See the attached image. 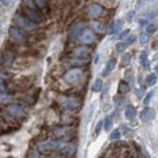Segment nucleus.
I'll use <instances>...</instances> for the list:
<instances>
[{
  "label": "nucleus",
  "instance_id": "nucleus-1",
  "mask_svg": "<svg viewBox=\"0 0 158 158\" xmlns=\"http://www.w3.org/2000/svg\"><path fill=\"white\" fill-rule=\"evenodd\" d=\"M13 23L16 24V27L20 29H25V31H31L34 28V23L31 21L27 16H20V15H15L13 16Z\"/></svg>",
  "mask_w": 158,
  "mask_h": 158
},
{
  "label": "nucleus",
  "instance_id": "nucleus-2",
  "mask_svg": "<svg viewBox=\"0 0 158 158\" xmlns=\"http://www.w3.org/2000/svg\"><path fill=\"white\" fill-rule=\"evenodd\" d=\"M9 37L15 44H23L25 42V33H24L19 27H11L9 28Z\"/></svg>",
  "mask_w": 158,
  "mask_h": 158
},
{
  "label": "nucleus",
  "instance_id": "nucleus-3",
  "mask_svg": "<svg viewBox=\"0 0 158 158\" xmlns=\"http://www.w3.org/2000/svg\"><path fill=\"white\" fill-rule=\"evenodd\" d=\"M82 77V71L79 70V69H74V70H70L65 74V81L67 83H70V85H74V83H77L79 81V78Z\"/></svg>",
  "mask_w": 158,
  "mask_h": 158
},
{
  "label": "nucleus",
  "instance_id": "nucleus-4",
  "mask_svg": "<svg viewBox=\"0 0 158 158\" xmlns=\"http://www.w3.org/2000/svg\"><path fill=\"white\" fill-rule=\"evenodd\" d=\"M63 146L62 141H45L40 144V149L41 150H58Z\"/></svg>",
  "mask_w": 158,
  "mask_h": 158
},
{
  "label": "nucleus",
  "instance_id": "nucleus-5",
  "mask_svg": "<svg viewBox=\"0 0 158 158\" xmlns=\"http://www.w3.org/2000/svg\"><path fill=\"white\" fill-rule=\"evenodd\" d=\"M83 31H85L83 24L82 23H77V24H74V25L70 28V31H69V36H70L71 38H78L82 34Z\"/></svg>",
  "mask_w": 158,
  "mask_h": 158
},
{
  "label": "nucleus",
  "instance_id": "nucleus-6",
  "mask_svg": "<svg viewBox=\"0 0 158 158\" xmlns=\"http://www.w3.org/2000/svg\"><path fill=\"white\" fill-rule=\"evenodd\" d=\"M156 4H158V0H138L137 9H144V11H146L148 8L153 9V6L156 7Z\"/></svg>",
  "mask_w": 158,
  "mask_h": 158
},
{
  "label": "nucleus",
  "instance_id": "nucleus-7",
  "mask_svg": "<svg viewBox=\"0 0 158 158\" xmlns=\"http://www.w3.org/2000/svg\"><path fill=\"white\" fill-rule=\"evenodd\" d=\"M8 112H9V115H12L13 117H16V118H19V117H21V116H24V110L20 106H17V104H12V106H9L8 107Z\"/></svg>",
  "mask_w": 158,
  "mask_h": 158
},
{
  "label": "nucleus",
  "instance_id": "nucleus-8",
  "mask_svg": "<svg viewBox=\"0 0 158 158\" xmlns=\"http://www.w3.org/2000/svg\"><path fill=\"white\" fill-rule=\"evenodd\" d=\"M78 38H79V41H81L82 44H90V42L94 41V34H92L91 31H86V29H85Z\"/></svg>",
  "mask_w": 158,
  "mask_h": 158
},
{
  "label": "nucleus",
  "instance_id": "nucleus-9",
  "mask_svg": "<svg viewBox=\"0 0 158 158\" xmlns=\"http://www.w3.org/2000/svg\"><path fill=\"white\" fill-rule=\"evenodd\" d=\"M24 11H25L27 17L31 20V21H33V23H38L40 20H41L40 15H38L36 11H34V9H32V8H24Z\"/></svg>",
  "mask_w": 158,
  "mask_h": 158
},
{
  "label": "nucleus",
  "instance_id": "nucleus-10",
  "mask_svg": "<svg viewBox=\"0 0 158 158\" xmlns=\"http://www.w3.org/2000/svg\"><path fill=\"white\" fill-rule=\"evenodd\" d=\"M102 7L99 6V4H94V6H91V8H90V11H88V13L91 15V16H94V17H98V16H100L102 15Z\"/></svg>",
  "mask_w": 158,
  "mask_h": 158
},
{
  "label": "nucleus",
  "instance_id": "nucleus-11",
  "mask_svg": "<svg viewBox=\"0 0 158 158\" xmlns=\"http://www.w3.org/2000/svg\"><path fill=\"white\" fill-rule=\"evenodd\" d=\"M153 117H154V112H153V110H144L141 113V120H144V121H149Z\"/></svg>",
  "mask_w": 158,
  "mask_h": 158
},
{
  "label": "nucleus",
  "instance_id": "nucleus-12",
  "mask_svg": "<svg viewBox=\"0 0 158 158\" xmlns=\"http://www.w3.org/2000/svg\"><path fill=\"white\" fill-rule=\"evenodd\" d=\"M136 115H137L136 108L133 107V106H128L127 110H125V116H127V118H129V120H131V118H135Z\"/></svg>",
  "mask_w": 158,
  "mask_h": 158
},
{
  "label": "nucleus",
  "instance_id": "nucleus-13",
  "mask_svg": "<svg viewBox=\"0 0 158 158\" xmlns=\"http://www.w3.org/2000/svg\"><path fill=\"white\" fill-rule=\"evenodd\" d=\"M121 25H123V23L120 21V20H115L112 24H111V28H110V33L111 34H115L118 29L121 28Z\"/></svg>",
  "mask_w": 158,
  "mask_h": 158
},
{
  "label": "nucleus",
  "instance_id": "nucleus-14",
  "mask_svg": "<svg viewBox=\"0 0 158 158\" xmlns=\"http://www.w3.org/2000/svg\"><path fill=\"white\" fill-rule=\"evenodd\" d=\"M115 65H116V61H115V59H111V61L107 63V66H106V70L103 71V75H104V77H107L108 74H110V73L113 70V69H115Z\"/></svg>",
  "mask_w": 158,
  "mask_h": 158
},
{
  "label": "nucleus",
  "instance_id": "nucleus-15",
  "mask_svg": "<svg viewBox=\"0 0 158 158\" xmlns=\"http://www.w3.org/2000/svg\"><path fill=\"white\" fill-rule=\"evenodd\" d=\"M74 54H75L77 57H79V58H87L88 50H87V49H85V48H82V49H75Z\"/></svg>",
  "mask_w": 158,
  "mask_h": 158
},
{
  "label": "nucleus",
  "instance_id": "nucleus-16",
  "mask_svg": "<svg viewBox=\"0 0 158 158\" xmlns=\"http://www.w3.org/2000/svg\"><path fill=\"white\" fill-rule=\"evenodd\" d=\"M12 57H13V54H12L11 52H7V53L3 56V65L8 66L9 63L12 62Z\"/></svg>",
  "mask_w": 158,
  "mask_h": 158
},
{
  "label": "nucleus",
  "instance_id": "nucleus-17",
  "mask_svg": "<svg viewBox=\"0 0 158 158\" xmlns=\"http://www.w3.org/2000/svg\"><path fill=\"white\" fill-rule=\"evenodd\" d=\"M146 83H148V86H154L157 83V75L156 74H150V75H148Z\"/></svg>",
  "mask_w": 158,
  "mask_h": 158
},
{
  "label": "nucleus",
  "instance_id": "nucleus-18",
  "mask_svg": "<svg viewBox=\"0 0 158 158\" xmlns=\"http://www.w3.org/2000/svg\"><path fill=\"white\" fill-rule=\"evenodd\" d=\"M102 86H103V82H102V79L99 78L95 81V83H94V86H92V91L94 92H99L102 90Z\"/></svg>",
  "mask_w": 158,
  "mask_h": 158
},
{
  "label": "nucleus",
  "instance_id": "nucleus-19",
  "mask_svg": "<svg viewBox=\"0 0 158 158\" xmlns=\"http://www.w3.org/2000/svg\"><path fill=\"white\" fill-rule=\"evenodd\" d=\"M118 90H120V92L125 94L129 91V85H128L125 81H123V82H120V85H118Z\"/></svg>",
  "mask_w": 158,
  "mask_h": 158
},
{
  "label": "nucleus",
  "instance_id": "nucleus-20",
  "mask_svg": "<svg viewBox=\"0 0 158 158\" xmlns=\"http://www.w3.org/2000/svg\"><path fill=\"white\" fill-rule=\"evenodd\" d=\"M140 61H141V63H142V66H144L145 69H148L149 67V61H148V56H146V53L144 52L140 56Z\"/></svg>",
  "mask_w": 158,
  "mask_h": 158
},
{
  "label": "nucleus",
  "instance_id": "nucleus-21",
  "mask_svg": "<svg viewBox=\"0 0 158 158\" xmlns=\"http://www.w3.org/2000/svg\"><path fill=\"white\" fill-rule=\"evenodd\" d=\"M129 62H131V57L128 56V54H125V56L123 57V59H121V66H127V65H129Z\"/></svg>",
  "mask_w": 158,
  "mask_h": 158
},
{
  "label": "nucleus",
  "instance_id": "nucleus-22",
  "mask_svg": "<svg viewBox=\"0 0 158 158\" xmlns=\"http://www.w3.org/2000/svg\"><path fill=\"white\" fill-rule=\"evenodd\" d=\"M117 138H120V131H113L111 133V140H117Z\"/></svg>",
  "mask_w": 158,
  "mask_h": 158
},
{
  "label": "nucleus",
  "instance_id": "nucleus-23",
  "mask_svg": "<svg viewBox=\"0 0 158 158\" xmlns=\"http://www.w3.org/2000/svg\"><path fill=\"white\" fill-rule=\"evenodd\" d=\"M156 29H157V28L153 25V24H148V25H146V32H148V33H154Z\"/></svg>",
  "mask_w": 158,
  "mask_h": 158
},
{
  "label": "nucleus",
  "instance_id": "nucleus-24",
  "mask_svg": "<svg viewBox=\"0 0 158 158\" xmlns=\"http://www.w3.org/2000/svg\"><path fill=\"white\" fill-rule=\"evenodd\" d=\"M116 50L117 52H124L125 50V44L124 42H118L116 45Z\"/></svg>",
  "mask_w": 158,
  "mask_h": 158
},
{
  "label": "nucleus",
  "instance_id": "nucleus-25",
  "mask_svg": "<svg viewBox=\"0 0 158 158\" xmlns=\"http://www.w3.org/2000/svg\"><path fill=\"white\" fill-rule=\"evenodd\" d=\"M152 96H153V94H152V92H149V94H148V95L145 96V99H144V104H145V106H148V104L150 103Z\"/></svg>",
  "mask_w": 158,
  "mask_h": 158
},
{
  "label": "nucleus",
  "instance_id": "nucleus-26",
  "mask_svg": "<svg viewBox=\"0 0 158 158\" xmlns=\"http://www.w3.org/2000/svg\"><path fill=\"white\" fill-rule=\"evenodd\" d=\"M102 128H103V121H99L98 125H96V128H95V133H96V135H98V133H100Z\"/></svg>",
  "mask_w": 158,
  "mask_h": 158
},
{
  "label": "nucleus",
  "instance_id": "nucleus-27",
  "mask_svg": "<svg viewBox=\"0 0 158 158\" xmlns=\"http://www.w3.org/2000/svg\"><path fill=\"white\" fill-rule=\"evenodd\" d=\"M148 40H149V38H148L146 34H141V36H140V42H141V44H146Z\"/></svg>",
  "mask_w": 158,
  "mask_h": 158
},
{
  "label": "nucleus",
  "instance_id": "nucleus-28",
  "mask_svg": "<svg viewBox=\"0 0 158 158\" xmlns=\"http://www.w3.org/2000/svg\"><path fill=\"white\" fill-rule=\"evenodd\" d=\"M34 2H36L38 7H45V4H46V0H34Z\"/></svg>",
  "mask_w": 158,
  "mask_h": 158
},
{
  "label": "nucleus",
  "instance_id": "nucleus-29",
  "mask_svg": "<svg viewBox=\"0 0 158 158\" xmlns=\"http://www.w3.org/2000/svg\"><path fill=\"white\" fill-rule=\"evenodd\" d=\"M92 25H95V29H96V31H99V32H102V31H103V25H102V24L95 23V24H92Z\"/></svg>",
  "mask_w": 158,
  "mask_h": 158
},
{
  "label": "nucleus",
  "instance_id": "nucleus-30",
  "mask_svg": "<svg viewBox=\"0 0 158 158\" xmlns=\"http://www.w3.org/2000/svg\"><path fill=\"white\" fill-rule=\"evenodd\" d=\"M111 124H112V123H111L110 118H106V129H107V131L111 129Z\"/></svg>",
  "mask_w": 158,
  "mask_h": 158
},
{
  "label": "nucleus",
  "instance_id": "nucleus-31",
  "mask_svg": "<svg viewBox=\"0 0 158 158\" xmlns=\"http://www.w3.org/2000/svg\"><path fill=\"white\" fill-rule=\"evenodd\" d=\"M128 34H129V29H125L124 32H121V34H120V38H125Z\"/></svg>",
  "mask_w": 158,
  "mask_h": 158
},
{
  "label": "nucleus",
  "instance_id": "nucleus-32",
  "mask_svg": "<svg viewBox=\"0 0 158 158\" xmlns=\"http://www.w3.org/2000/svg\"><path fill=\"white\" fill-rule=\"evenodd\" d=\"M133 15H135V12H129V13H128V20H132L133 19Z\"/></svg>",
  "mask_w": 158,
  "mask_h": 158
},
{
  "label": "nucleus",
  "instance_id": "nucleus-33",
  "mask_svg": "<svg viewBox=\"0 0 158 158\" xmlns=\"http://www.w3.org/2000/svg\"><path fill=\"white\" fill-rule=\"evenodd\" d=\"M140 24H141V25H146L148 21H146L145 19H141V20H140Z\"/></svg>",
  "mask_w": 158,
  "mask_h": 158
},
{
  "label": "nucleus",
  "instance_id": "nucleus-34",
  "mask_svg": "<svg viewBox=\"0 0 158 158\" xmlns=\"http://www.w3.org/2000/svg\"><path fill=\"white\" fill-rule=\"evenodd\" d=\"M9 2H11V0H2V3L4 4V6H8Z\"/></svg>",
  "mask_w": 158,
  "mask_h": 158
},
{
  "label": "nucleus",
  "instance_id": "nucleus-35",
  "mask_svg": "<svg viewBox=\"0 0 158 158\" xmlns=\"http://www.w3.org/2000/svg\"><path fill=\"white\" fill-rule=\"evenodd\" d=\"M135 41V37L133 36H129V38H128V42H133Z\"/></svg>",
  "mask_w": 158,
  "mask_h": 158
},
{
  "label": "nucleus",
  "instance_id": "nucleus-36",
  "mask_svg": "<svg viewBox=\"0 0 158 158\" xmlns=\"http://www.w3.org/2000/svg\"><path fill=\"white\" fill-rule=\"evenodd\" d=\"M156 71H157V74H158V65L156 66Z\"/></svg>",
  "mask_w": 158,
  "mask_h": 158
}]
</instances>
